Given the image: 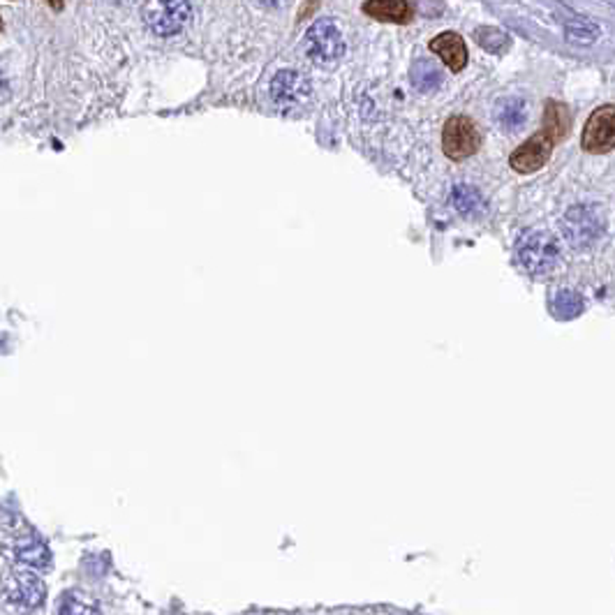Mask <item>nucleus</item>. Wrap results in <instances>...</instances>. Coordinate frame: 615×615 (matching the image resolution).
Instances as JSON below:
<instances>
[{
  "label": "nucleus",
  "mask_w": 615,
  "mask_h": 615,
  "mask_svg": "<svg viewBox=\"0 0 615 615\" xmlns=\"http://www.w3.org/2000/svg\"><path fill=\"white\" fill-rule=\"evenodd\" d=\"M3 594L14 609L32 611L44 604L47 588H44L42 578L28 572H16L3 581Z\"/></svg>",
  "instance_id": "nucleus-6"
},
{
  "label": "nucleus",
  "mask_w": 615,
  "mask_h": 615,
  "mask_svg": "<svg viewBox=\"0 0 615 615\" xmlns=\"http://www.w3.org/2000/svg\"><path fill=\"white\" fill-rule=\"evenodd\" d=\"M581 310H583V301L578 294H574V291H560V294H557L556 313L560 315V317H565V319L576 317Z\"/></svg>",
  "instance_id": "nucleus-19"
},
{
  "label": "nucleus",
  "mask_w": 615,
  "mask_h": 615,
  "mask_svg": "<svg viewBox=\"0 0 615 615\" xmlns=\"http://www.w3.org/2000/svg\"><path fill=\"white\" fill-rule=\"evenodd\" d=\"M431 51L440 56L451 72H460L468 65V47L459 32H440L431 42Z\"/></svg>",
  "instance_id": "nucleus-11"
},
{
  "label": "nucleus",
  "mask_w": 615,
  "mask_h": 615,
  "mask_svg": "<svg viewBox=\"0 0 615 615\" xmlns=\"http://www.w3.org/2000/svg\"><path fill=\"white\" fill-rule=\"evenodd\" d=\"M583 148L588 153H609L615 148V107H599L583 129Z\"/></svg>",
  "instance_id": "nucleus-7"
},
{
  "label": "nucleus",
  "mask_w": 615,
  "mask_h": 615,
  "mask_svg": "<svg viewBox=\"0 0 615 615\" xmlns=\"http://www.w3.org/2000/svg\"><path fill=\"white\" fill-rule=\"evenodd\" d=\"M442 146L447 157L451 160H465L475 156L481 146V135L477 125L465 116H453L447 120L442 132Z\"/></svg>",
  "instance_id": "nucleus-5"
},
{
  "label": "nucleus",
  "mask_w": 615,
  "mask_h": 615,
  "mask_svg": "<svg viewBox=\"0 0 615 615\" xmlns=\"http://www.w3.org/2000/svg\"><path fill=\"white\" fill-rule=\"evenodd\" d=\"M306 54L319 67H334L345 54V40L329 19L313 23L306 32Z\"/></svg>",
  "instance_id": "nucleus-2"
},
{
  "label": "nucleus",
  "mask_w": 615,
  "mask_h": 615,
  "mask_svg": "<svg viewBox=\"0 0 615 615\" xmlns=\"http://www.w3.org/2000/svg\"><path fill=\"white\" fill-rule=\"evenodd\" d=\"M553 146H556V141L550 139L544 129H541V132L530 137L523 146H518L516 151L512 153V157H509V165H512L513 172L518 174L537 172V169H541L546 162H548L550 153H553Z\"/></svg>",
  "instance_id": "nucleus-9"
},
{
  "label": "nucleus",
  "mask_w": 615,
  "mask_h": 615,
  "mask_svg": "<svg viewBox=\"0 0 615 615\" xmlns=\"http://www.w3.org/2000/svg\"><path fill=\"white\" fill-rule=\"evenodd\" d=\"M363 12L378 22L407 23L412 19V7L407 0H366Z\"/></svg>",
  "instance_id": "nucleus-12"
},
{
  "label": "nucleus",
  "mask_w": 615,
  "mask_h": 615,
  "mask_svg": "<svg viewBox=\"0 0 615 615\" xmlns=\"http://www.w3.org/2000/svg\"><path fill=\"white\" fill-rule=\"evenodd\" d=\"M599 38V28H594L593 23L588 22H574L566 26V40L569 42H581V44H590Z\"/></svg>",
  "instance_id": "nucleus-20"
},
{
  "label": "nucleus",
  "mask_w": 615,
  "mask_h": 615,
  "mask_svg": "<svg viewBox=\"0 0 615 615\" xmlns=\"http://www.w3.org/2000/svg\"><path fill=\"white\" fill-rule=\"evenodd\" d=\"M313 95V86L308 76H303L297 70H282L271 81V97H273L275 107L281 111H294L301 109L303 104Z\"/></svg>",
  "instance_id": "nucleus-4"
},
{
  "label": "nucleus",
  "mask_w": 615,
  "mask_h": 615,
  "mask_svg": "<svg viewBox=\"0 0 615 615\" xmlns=\"http://www.w3.org/2000/svg\"><path fill=\"white\" fill-rule=\"evenodd\" d=\"M58 615H102L97 604L86 594H65L58 606Z\"/></svg>",
  "instance_id": "nucleus-17"
},
{
  "label": "nucleus",
  "mask_w": 615,
  "mask_h": 615,
  "mask_svg": "<svg viewBox=\"0 0 615 615\" xmlns=\"http://www.w3.org/2000/svg\"><path fill=\"white\" fill-rule=\"evenodd\" d=\"M495 119L500 123V128L504 129H518L528 119V107H525L523 100L518 97H504L497 102Z\"/></svg>",
  "instance_id": "nucleus-13"
},
{
  "label": "nucleus",
  "mask_w": 615,
  "mask_h": 615,
  "mask_svg": "<svg viewBox=\"0 0 615 615\" xmlns=\"http://www.w3.org/2000/svg\"><path fill=\"white\" fill-rule=\"evenodd\" d=\"M190 3L188 0H153L148 7L146 22L156 35H174L188 23Z\"/></svg>",
  "instance_id": "nucleus-8"
},
{
  "label": "nucleus",
  "mask_w": 615,
  "mask_h": 615,
  "mask_svg": "<svg viewBox=\"0 0 615 615\" xmlns=\"http://www.w3.org/2000/svg\"><path fill=\"white\" fill-rule=\"evenodd\" d=\"M569 125H572V119H569V111H566L565 104L548 102V107H546V116H544L546 135H548L553 141H562L566 135H569Z\"/></svg>",
  "instance_id": "nucleus-14"
},
{
  "label": "nucleus",
  "mask_w": 615,
  "mask_h": 615,
  "mask_svg": "<svg viewBox=\"0 0 615 615\" xmlns=\"http://www.w3.org/2000/svg\"><path fill=\"white\" fill-rule=\"evenodd\" d=\"M518 259L528 273L546 275L556 269L560 262V243L553 234L548 232H534L521 243L518 248Z\"/></svg>",
  "instance_id": "nucleus-3"
},
{
  "label": "nucleus",
  "mask_w": 615,
  "mask_h": 615,
  "mask_svg": "<svg viewBox=\"0 0 615 615\" xmlns=\"http://www.w3.org/2000/svg\"><path fill=\"white\" fill-rule=\"evenodd\" d=\"M606 229V218L602 209L594 204H578L566 210L562 220V232L574 248H590L602 238Z\"/></svg>",
  "instance_id": "nucleus-1"
},
{
  "label": "nucleus",
  "mask_w": 615,
  "mask_h": 615,
  "mask_svg": "<svg viewBox=\"0 0 615 615\" xmlns=\"http://www.w3.org/2000/svg\"><path fill=\"white\" fill-rule=\"evenodd\" d=\"M451 200H453V206H456V209L468 218L479 216L481 209H484L481 194L477 192L475 188H469V185H456L451 192Z\"/></svg>",
  "instance_id": "nucleus-16"
},
{
  "label": "nucleus",
  "mask_w": 615,
  "mask_h": 615,
  "mask_svg": "<svg viewBox=\"0 0 615 615\" xmlns=\"http://www.w3.org/2000/svg\"><path fill=\"white\" fill-rule=\"evenodd\" d=\"M5 553H10V557H14L16 562H22V565L28 566H38V569L49 566V560H51L44 541H40L38 537H32V534H26V537H19V539L10 541V544L5 546Z\"/></svg>",
  "instance_id": "nucleus-10"
},
{
  "label": "nucleus",
  "mask_w": 615,
  "mask_h": 615,
  "mask_svg": "<svg viewBox=\"0 0 615 615\" xmlns=\"http://www.w3.org/2000/svg\"><path fill=\"white\" fill-rule=\"evenodd\" d=\"M475 38L479 47L491 51V54H504L509 49V38L497 28H477Z\"/></svg>",
  "instance_id": "nucleus-18"
},
{
  "label": "nucleus",
  "mask_w": 615,
  "mask_h": 615,
  "mask_svg": "<svg viewBox=\"0 0 615 615\" xmlns=\"http://www.w3.org/2000/svg\"><path fill=\"white\" fill-rule=\"evenodd\" d=\"M47 3L51 7H56V10H60V7H63V0H47Z\"/></svg>",
  "instance_id": "nucleus-21"
},
{
  "label": "nucleus",
  "mask_w": 615,
  "mask_h": 615,
  "mask_svg": "<svg viewBox=\"0 0 615 615\" xmlns=\"http://www.w3.org/2000/svg\"><path fill=\"white\" fill-rule=\"evenodd\" d=\"M0 28H3V22H0Z\"/></svg>",
  "instance_id": "nucleus-22"
},
{
  "label": "nucleus",
  "mask_w": 615,
  "mask_h": 615,
  "mask_svg": "<svg viewBox=\"0 0 615 615\" xmlns=\"http://www.w3.org/2000/svg\"><path fill=\"white\" fill-rule=\"evenodd\" d=\"M410 79H412V84H414L416 91L431 93L442 84V72H440V67H437L432 60L421 58L412 65Z\"/></svg>",
  "instance_id": "nucleus-15"
}]
</instances>
